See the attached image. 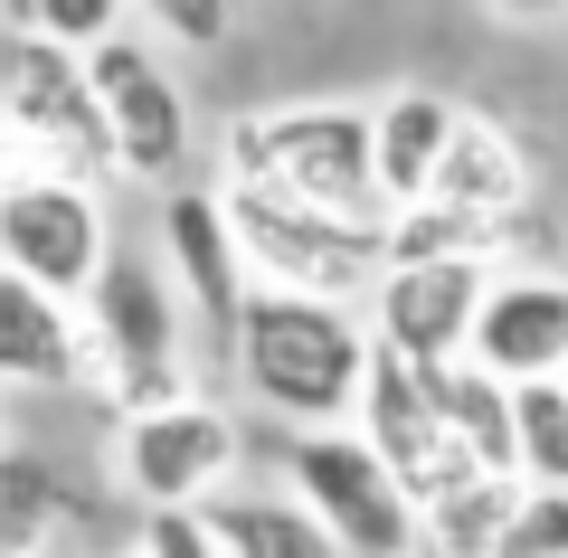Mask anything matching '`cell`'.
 <instances>
[{"mask_svg":"<svg viewBox=\"0 0 568 558\" xmlns=\"http://www.w3.org/2000/svg\"><path fill=\"white\" fill-rule=\"evenodd\" d=\"M227 180L351 227H388L379 114H361V104H256V114H237L227 123Z\"/></svg>","mask_w":568,"mask_h":558,"instance_id":"1","label":"cell"},{"mask_svg":"<svg viewBox=\"0 0 568 558\" xmlns=\"http://www.w3.org/2000/svg\"><path fill=\"white\" fill-rule=\"evenodd\" d=\"M369 332L351 303H304V294H256L237 322V379L275 407L294 436H332L342 417H361L369 398Z\"/></svg>","mask_w":568,"mask_h":558,"instance_id":"2","label":"cell"},{"mask_svg":"<svg viewBox=\"0 0 568 558\" xmlns=\"http://www.w3.org/2000/svg\"><path fill=\"white\" fill-rule=\"evenodd\" d=\"M0 152L10 180H77L95 190L114 161V123L95 104V67L77 48L39 39V29H10V58H0Z\"/></svg>","mask_w":568,"mask_h":558,"instance_id":"3","label":"cell"},{"mask_svg":"<svg viewBox=\"0 0 568 558\" xmlns=\"http://www.w3.org/2000/svg\"><path fill=\"white\" fill-rule=\"evenodd\" d=\"M219 200H227L237 246H246L256 294H304V303H351V313H369V294H379V275H388L379 227L323 219V209H294V200H275V190H237V180H227Z\"/></svg>","mask_w":568,"mask_h":558,"instance_id":"4","label":"cell"},{"mask_svg":"<svg viewBox=\"0 0 568 558\" xmlns=\"http://www.w3.org/2000/svg\"><path fill=\"white\" fill-rule=\"evenodd\" d=\"M85 398L123 407V417H162L190 407V369H181V303L152 265L114 256V275L85 303Z\"/></svg>","mask_w":568,"mask_h":558,"instance_id":"5","label":"cell"},{"mask_svg":"<svg viewBox=\"0 0 568 558\" xmlns=\"http://www.w3.org/2000/svg\"><path fill=\"white\" fill-rule=\"evenodd\" d=\"M284 474H294V501H304L342 549H361V558H398V549L426 539V511L407 501V483L388 474L379 445L351 436V426H332V436H294V445H284Z\"/></svg>","mask_w":568,"mask_h":558,"instance_id":"6","label":"cell"},{"mask_svg":"<svg viewBox=\"0 0 568 558\" xmlns=\"http://www.w3.org/2000/svg\"><path fill=\"white\" fill-rule=\"evenodd\" d=\"M0 275H20V284L85 313L95 284L114 275L104 200L77 190V180H0Z\"/></svg>","mask_w":568,"mask_h":558,"instance_id":"7","label":"cell"},{"mask_svg":"<svg viewBox=\"0 0 568 558\" xmlns=\"http://www.w3.org/2000/svg\"><path fill=\"white\" fill-rule=\"evenodd\" d=\"M361 436L379 445V464L407 483V501L417 511H436V501H455L465 483H484V464L455 445L446 407H436V379L426 369H407L398 351L369 359V398H361Z\"/></svg>","mask_w":568,"mask_h":558,"instance_id":"8","label":"cell"},{"mask_svg":"<svg viewBox=\"0 0 568 558\" xmlns=\"http://www.w3.org/2000/svg\"><path fill=\"white\" fill-rule=\"evenodd\" d=\"M114 474L133 483L152 511H209V501H227L219 483L237 474V417L209 407V398L162 407V417H123Z\"/></svg>","mask_w":568,"mask_h":558,"instance_id":"9","label":"cell"},{"mask_svg":"<svg viewBox=\"0 0 568 558\" xmlns=\"http://www.w3.org/2000/svg\"><path fill=\"white\" fill-rule=\"evenodd\" d=\"M484 303H493V265H388L379 294H369V313H379L369 332L407 369H465Z\"/></svg>","mask_w":568,"mask_h":558,"instance_id":"10","label":"cell"},{"mask_svg":"<svg viewBox=\"0 0 568 558\" xmlns=\"http://www.w3.org/2000/svg\"><path fill=\"white\" fill-rule=\"evenodd\" d=\"M85 67H95L104 123H114V161L133 180H171V171H181V152H190V104H181V77L162 67V48L123 29V39L95 48Z\"/></svg>","mask_w":568,"mask_h":558,"instance_id":"11","label":"cell"},{"mask_svg":"<svg viewBox=\"0 0 568 558\" xmlns=\"http://www.w3.org/2000/svg\"><path fill=\"white\" fill-rule=\"evenodd\" d=\"M474 369H493L503 388L568 379V284L559 275H503L474 332Z\"/></svg>","mask_w":568,"mask_h":558,"instance_id":"12","label":"cell"},{"mask_svg":"<svg viewBox=\"0 0 568 558\" xmlns=\"http://www.w3.org/2000/svg\"><path fill=\"white\" fill-rule=\"evenodd\" d=\"M162 237H171V265H181L190 303H200V313L237 341L246 303H256V275H246L237 227H227V200H219V190H181V200L162 209Z\"/></svg>","mask_w":568,"mask_h":558,"instance_id":"13","label":"cell"},{"mask_svg":"<svg viewBox=\"0 0 568 558\" xmlns=\"http://www.w3.org/2000/svg\"><path fill=\"white\" fill-rule=\"evenodd\" d=\"M0 379L10 388H85V313L20 275H0Z\"/></svg>","mask_w":568,"mask_h":558,"instance_id":"14","label":"cell"},{"mask_svg":"<svg viewBox=\"0 0 568 558\" xmlns=\"http://www.w3.org/2000/svg\"><path fill=\"white\" fill-rule=\"evenodd\" d=\"M455 123H465V104H446L436 85L379 95V190H388V219L436 200V171H446V152H455Z\"/></svg>","mask_w":568,"mask_h":558,"instance_id":"15","label":"cell"},{"mask_svg":"<svg viewBox=\"0 0 568 558\" xmlns=\"http://www.w3.org/2000/svg\"><path fill=\"white\" fill-rule=\"evenodd\" d=\"M436 200L465 209V219L511 227V209L530 200V161H521V142H511L493 114H474V104H465V123H455V152H446V171H436Z\"/></svg>","mask_w":568,"mask_h":558,"instance_id":"16","label":"cell"},{"mask_svg":"<svg viewBox=\"0 0 568 558\" xmlns=\"http://www.w3.org/2000/svg\"><path fill=\"white\" fill-rule=\"evenodd\" d=\"M436 379V407H446L455 445H465L484 474H521V388H503L493 369H426Z\"/></svg>","mask_w":568,"mask_h":558,"instance_id":"17","label":"cell"},{"mask_svg":"<svg viewBox=\"0 0 568 558\" xmlns=\"http://www.w3.org/2000/svg\"><path fill=\"white\" fill-rule=\"evenodd\" d=\"M209 520H219L227 558H342V539H332L323 520L304 511V501H265V493H227V501H209Z\"/></svg>","mask_w":568,"mask_h":558,"instance_id":"18","label":"cell"},{"mask_svg":"<svg viewBox=\"0 0 568 558\" xmlns=\"http://www.w3.org/2000/svg\"><path fill=\"white\" fill-rule=\"evenodd\" d=\"M521 501H530L521 474L465 483L455 501H436V511H426V549H436V558H503V539H511V520H521Z\"/></svg>","mask_w":568,"mask_h":558,"instance_id":"19","label":"cell"},{"mask_svg":"<svg viewBox=\"0 0 568 558\" xmlns=\"http://www.w3.org/2000/svg\"><path fill=\"white\" fill-rule=\"evenodd\" d=\"M388 265H493V246H503V227L493 219H465V209L426 200V209H398V219L379 227Z\"/></svg>","mask_w":568,"mask_h":558,"instance_id":"20","label":"cell"},{"mask_svg":"<svg viewBox=\"0 0 568 558\" xmlns=\"http://www.w3.org/2000/svg\"><path fill=\"white\" fill-rule=\"evenodd\" d=\"M521 483L530 493H568V388L559 379L521 388Z\"/></svg>","mask_w":568,"mask_h":558,"instance_id":"21","label":"cell"},{"mask_svg":"<svg viewBox=\"0 0 568 558\" xmlns=\"http://www.w3.org/2000/svg\"><path fill=\"white\" fill-rule=\"evenodd\" d=\"M133 549L142 558H227V539H219V520H209V511H152Z\"/></svg>","mask_w":568,"mask_h":558,"instance_id":"22","label":"cell"},{"mask_svg":"<svg viewBox=\"0 0 568 558\" xmlns=\"http://www.w3.org/2000/svg\"><path fill=\"white\" fill-rule=\"evenodd\" d=\"M503 558H568V493H530L511 539H503Z\"/></svg>","mask_w":568,"mask_h":558,"instance_id":"23","label":"cell"},{"mask_svg":"<svg viewBox=\"0 0 568 558\" xmlns=\"http://www.w3.org/2000/svg\"><path fill=\"white\" fill-rule=\"evenodd\" d=\"M152 29H171V39H190V48H219L227 39V20L209 10V0H171V10H152Z\"/></svg>","mask_w":568,"mask_h":558,"instance_id":"24","label":"cell"},{"mask_svg":"<svg viewBox=\"0 0 568 558\" xmlns=\"http://www.w3.org/2000/svg\"><path fill=\"white\" fill-rule=\"evenodd\" d=\"M20 558H67V549H58V539H48V549H20Z\"/></svg>","mask_w":568,"mask_h":558,"instance_id":"25","label":"cell"},{"mask_svg":"<svg viewBox=\"0 0 568 558\" xmlns=\"http://www.w3.org/2000/svg\"><path fill=\"white\" fill-rule=\"evenodd\" d=\"M114 558H142V549H114Z\"/></svg>","mask_w":568,"mask_h":558,"instance_id":"26","label":"cell"},{"mask_svg":"<svg viewBox=\"0 0 568 558\" xmlns=\"http://www.w3.org/2000/svg\"><path fill=\"white\" fill-rule=\"evenodd\" d=\"M559 388H568V379H559Z\"/></svg>","mask_w":568,"mask_h":558,"instance_id":"27","label":"cell"}]
</instances>
